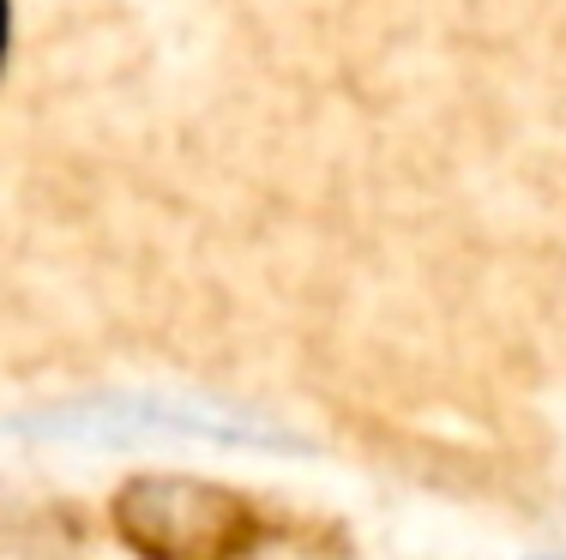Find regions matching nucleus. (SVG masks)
<instances>
[{
  "mask_svg": "<svg viewBox=\"0 0 566 560\" xmlns=\"http://www.w3.org/2000/svg\"><path fill=\"white\" fill-rule=\"evenodd\" d=\"M235 560H349V549H344L338 530H326V525H307V518H265Z\"/></svg>",
  "mask_w": 566,
  "mask_h": 560,
  "instance_id": "f03ea898",
  "label": "nucleus"
},
{
  "mask_svg": "<svg viewBox=\"0 0 566 560\" xmlns=\"http://www.w3.org/2000/svg\"><path fill=\"white\" fill-rule=\"evenodd\" d=\"M265 518L248 488L193 471H139L109 500L120 549L139 560H235Z\"/></svg>",
  "mask_w": 566,
  "mask_h": 560,
  "instance_id": "f257e3e1",
  "label": "nucleus"
}]
</instances>
